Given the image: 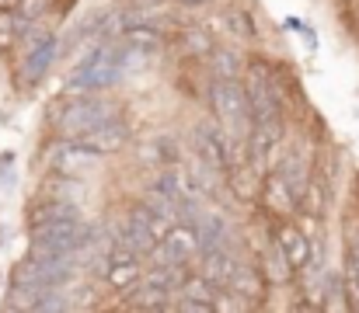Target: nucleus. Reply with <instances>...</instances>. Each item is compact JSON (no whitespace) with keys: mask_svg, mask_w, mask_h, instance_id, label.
Instances as JSON below:
<instances>
[{"mask_svg":"<svg viewBox=\"0 0 359 313\" xmlns=\"http://www.w3.org/2000/svg\"><path fill=\"white\" fill-rule=\"evenodd\" d=\"M126 77V46L122 39H98L81 63L74 67V74L63 84V98L70 95H88V91H112Z\"/></svg>","mask_w":359,"mask_h":313,"instance_id":"1","label":"nucleus"},{"mask_svg":"<svg viewBox=\"0 0 359 313\" xmlns=\"http://www.w3.org/2000/svg\"><path fill=\"white\" fill-rule=\"evenodd\" d=\"M116 115H122V104L116 98H109V91L70 95L53 118V132H56V139H77L81 132H88Z\"/></svg>","mask_w":359,"mask_h":313,"instance_id":"2","label":"nucleus"},{"mask_svg":"<svg viewBox=\"0 0 359 313\" xmlns=\"http://www.w3.org/2000/svg\"><path fill=\"white\" fill-rule=\"evenodd\" d=\"M206 104H210V115L227 129V136L244 146L248 132H251V98H248L244 81L241 77H213L210 91H206Z\"/></svg>","mask_w":359,"mask_h":313,"instance_id":"3","label":"nucleus"},{"mask_svg":"<svg viewBox=\"0 0 359 313\" xmlns=\"http://www.w3.org/2000/svg\"><path fill=\"white\" fill-rule=\"evenodd\" d=\"M189 153L199 157V160H206V164H213L217 171L227 174L231 160H234L238 153H244V146L227 136V129H224L217 118H196V122L189 125Z\"/></svg>","mask_w":359,"mask_h":313,"instance_id":"4","label":"nucleus"},{"mask_svg":"<svg viewBox=\"0 0 359 313\" xmlns=\"http://www.w3.org/2000/svg\"><path fill=\"white\" fill-rule=\"evenodd\" d=\"M143 268H147V258H143L140 251H133L129 244L116 240L112 251H109V261H105L102 282H105L112 293H126V289H133V286L143 279Z\"/></svg>","mask_w":359,"mask_h":313,"instance_id":"5","label":"nucleus"},{"mask_svg":"<svg viewBox=\"0 0 359 313\" xmlns=\"http://www.w3.org/2000/svg\"><path fill=\"white\" fill-rule=\"evenodd\" d=\"M102 164H105V157H98L95 150H88L81 139H56L53 143V153H49V167L56 174H67V178H88Z\"/></svg>","mask_w":359,"mask_h":313,"instance_id":"6","label":"nucleus"},{"mask_svg":"<svg viewBox=\"0 0 359 313\" xmlns=\"http://www.w3.org/2000/svg\"><path fill=\"white\" fill-rule=\"evenodd\" d=\"M56 56H60V35H56V32H46L42 39H35V42L28 46L25 60H21V88H25V91L39 88V84L53 74Z\"/></svg>","mask_w":359,"mask_h":313,"instance_id":"7","label":"nucleus"},{"mask_svg":"<svg viewBox=\"0 0 359 313\" xmlns=\"http://www.w3.org/2000/svg\"><path fill=\"white\" fill-rule=\"evenodd\" d=\"M272 237H276V244L286 251L290 265H293L297 275H300V272L311 265V251H314V237H311V230H304L293 216H283V219L276 223Z\"/></svg>","mask_w":359,"mask_h":313,"instance_id":"8","label":"nucleus"},{"mask_svg":"<svg viewBox=\"0 0 359 313\" xmlns=\"http://www.w3.org/2000/svg\"><path fill=\"white\" fill-rule=\"evenodd\" d=\"M88 150H95L98 157H116L122 153L126 146H129V139H133V129H129V122L116 115V118H109V122H102V125H95V129H88V132H81L77 136Z\"/></svg>","mask_w":359,"mask_h":313,"instance_id":"9","label":"nucleus"},{"mask_svg":"<svg viewBox=\"0 0 359 313\" xmlns=\"http://www.w3.org/2000/svg\"><path fill=\"white\" fill-rule=\"evenodd\" d=\"M262 181H265V171H262L248 153H238V157L231 160V167H227V192H231V199H238L244 206L258 202Z\"/></svg>","mask_w":359,"mask_h":313,"instance_id":"10","label":"nucleus"},{"mask_svg":"<svg viewBox=\"0 0 359 313\" xmlns=\"http://www.w3.org/2000/svg\"><path fill=\"white\" fill-rule=\"evenodd\" d=\"M231 293H238L241 300L255 310V307H262L265 303V296H269V279H265V272H262V265L255 261V258H241L238 272H234V279H231V286H227Z\"/></svg>","mask_w":359,"mask_h":313,"instance_id":"11","label":"nucleus"},{"mask_svg":"<svg viewBox=\"0 0 359 313\" xmlns=\"http://www.w3.org/2000/svg\"><path fill=\"white\" fill-rule=\"evenodd\" d=\"M217 286L203 275V272H189L178 296H175V310L182 313H213V303H217Z\"/></svg>","mask_w":359,"mask_h":313,"instance_id":"12","label":"nucleus"},{"mask_svg":"<svg viewBox=\"0 0 359 313\" xmlns=\"http://www.w3.org/2000/svg\"><path fill=\"white\" fill-rule=\"evenodd\" d=\"M258 206L265 209L269 216H276V219H283V216H297V192L290 188V181H286L279 171H265Z\"/></svg>","mask_w":359,"mask_h":313,"instance_id":"13","label":"nucleus"},{"mask_svg":"<svg viewBox=\"0 0 359 313\" xmlns=\"http://www.w3.org/2000/svg\"><path fill=\"white\" fill-rule=\"evenodd\" d=\"M136 160H140L143 167H150V171H161V167L182 164L185 157H182V146H178L175 136L157 132V136H150V139H143V143L136 146Z\"/></svg>","mask_w":359,"mask_h":313,"instance_id":"14","label":"nucleus"},{"mask_svg":"<svg viewBox=\"0 0 359 313\" xmlns=\"http://www.w3.org/2000/svg\"><path fill=\"white\" fill-rule=\"evenodd\" d=\"M241 247H217V251H203L199 254V272L217 286V289H227L231 286V279H234V272H238L241 265Z\"/></svg>","mask_w":359,"mask_h":313,"instance_id":"15","label":"nucleus"},{"mask_svg":"<svg viewBox=\"0 0 359 313\" xmlns=\"http://www.w3.org/2000/svg\"><path fill=\"white\" fill-rule=\"evenodd\" d=\"M70 216H81V206H77V202L39 195V202H32L28 212H25V226L35 230V226H46V223H56V219H70Z\"/></svg>","mask_w":359,"mask_h":313,"instance_id":"16","label":"nucleus"},{"mask_svg":"<svg viewBox=\"0 0 359 313\" xmlns=\"http://www.w3.org/2000/svg\"><path fill=\"white\" fill-rule=\"evenodd\" d=\"M342 279H346L349 310L359 313V226L346 233V247H342Z\"/></svg>","mask_w":359,"mask_h":313,"instance_id":"17","label":"nucleus"},{"mask_svg":"<svg viewBox=\"0 0 359 313\" xmlns=\"http://www.w3.org/2000/svg\"><path fill=\"white\" fill-rule=\"evenodd\" d=\"M258 265H262L269 286H290V282L297 279V268L290 265V258H286V251L276 244V237H269V247H265V254L258 258Z\"/></svg>","mask_w":359,"mask_h":313,"instance_id":"18","label":"nucleus"},{"mask_svg":"<svg viewBox=\"0 0 359 313\" xmlns=\"http://www.w3.org/2000/svg\"><path fill=\"white\" fill-rule=\"evenodd\" d=\"M224 25H227V35L241 42V46H258V25H255V14L248 11V7H241V4H231V7H224Z\"/></svg>","mask_w":359,"mask_h":313,"instance_id":"19","label":"nucleus"},{"mask_svg":"<svg viewBox=\"0 0 359 313\" xmlns=\"http://www.w3.org/2000/svg\"><path fill=\"white\" fill-rule=\"evenodd\" d=\"M206 63H210L213 77H244V70H248L244 53L238 46H227V42H217V49H213V56Z\"/></svg>","mask_w":359,"mask_h":313,"instance_id":"20","label":"nucleus"},{"mask_svg":"<svg viewBox=\"0 0 359 313\" xmlns=\"http://www.w3.org/2000/svg\"><path fill=\"white\" fill-rule=\"evenodd\" d=\"M178 49H182L189 60H210V56H213V49H217V39H213L206 28L189 25V28H182V32H178Z\"/></svg>","mask_w":359,"mask_h":313,"instance_id":"21","label":"nucleus"},{"mask_svg":"<svg viewBox=\"0 0 359 313\" xmlns=\"http://www.w3.org/2000/svg\"><path fill=\"white\" fill-rule=\"evenodd\" d=\"M28 28H32V21L21 18L18 11H0V53H11L18 42H25Z\"/></svg>","mask_w":359,"mask_h":313,"instance_id":"22","label":"nucleus"},{"mask_svg":"<svg viewBox=\"0 0 359 313\" xmlns=\"http://www.w3.org/2000/svg\"><path fill=\"white\" fill-rule=\"evenodd\" d=\"M49 4H53V0H21V4H18V14L28 18V21H39V18H46Z\"/></svg>","mask_w":359,"mask_h":313,"instance_id":"23","label":"nucleus"},{"mask_svg":"<svg viewBox=\"0 0 359 313\" xmlns=\"http://www.w3.org/2000/svg\"><path fill=\"white\" fill-rule=\"evenodd\" d=\"M300 35H304V46H307L311 53H318V32H314V25H304Z\"/></svg>","mask_w":359,"mask_h":313,"instance_id":"24","label":"nucleus"},{"mask_svg":"<svg viewBox=\"0 0 359 313\" xmlns=\"http://www.w3.org/2000/svg\"><path fill=\"white\" fill-rule=\"evenodd\" d=\"M14 160H18L14 150H4V153H0V174H4V171H14Z\"/></svg>","mask_w":359,"mask_h":313,"instance_id":"25","label":"nucleus"},{"mask_svg":"<svg viewBox=\"0 0 359 313\" xmlns=\"http://www.w3.org/2000/svg\"><path fill=\"white\" fill-rule=\"evenodd\" d=\"M7 244H11V226L0 223V247H7Z\"/></svg>","mask_w":359,"mask_h":313,"instance_id":"26","label":"nucleus"},{"mask_svg":"<svg viewBox=\"0 0 359 313\" xmlns=\"http://www.w3.org/2000/svg\"><path fill=\"white\" fill-rule=\"evenodd\" d=\"M175 4H182V7H210L213 0H175Z\"/></svg>","mask_w":359,"mask_h":313,"instance_id":"27","label":"nucleus"},{"mask_svg":"<svg viewBox=\"0 0 359 313\" xmlns=\"http://www.w3.org/2000/svg\"><path fill=\"white\" fill-rule=\"evenodd\" d=\"M286 28H290V32H300L304 21H300V18H286Z\"/></svg>","mask_w":359,"mask_h":313,"instance_id":"28","label":"nucleus"},{"mask_svg":"<svg viewBox=\"0 0 359 313\" xmlns=\"http://www.w3.org/2000/svg\"><path fill=\"white\" fill-rule=\"evenodd\" d=\"M21 0H0V11H18Z\"/></svg>","mask_w":359,"mask_h":313,"instance_id":"29","label":"nucleus"},{"mask_svg":"<svg viewBox=\"0 0 359 313\" xmlns=\"http://www.w3.org/2000/svg\"><path fill=\"white\" fill-rule=\"evenodd\" d=\"M136 7H157V4H164V0H133Z\"/></svg>","mask_w":359,"mask_h":313,"instance_id":"30","label":"nucleus"},{"mask_svg":"<svg viewBox=\"0 0 359 313\" xmlns=\"http://www.w3.org/2000/svg\"><path fill=\"white\" fill-rule=\"evenodd\" d=\"M0 289H4V268H0Z\"/></svg>","mask_w":359,"mask_h":313,"instance_id":"31","label":"nucleus"}]
</instances>
